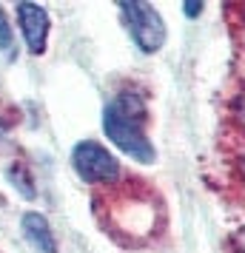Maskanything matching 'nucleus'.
I'll list each match as a JSON object with an SVG mask.
<instances>
[{"label": "nucleus", "instance_id": "nucleus-9", "mask_svg": "<svg viewBox=\"0 0 245 253\" xmlns=\"http://www.w3.org/2000/svg\"><path fill=\"white\" fill-rule=\"evenodd\" d=\"M231 242H234V251H237V253H245V225L237 230V233H234Z\"/></svg>", "mask_w": 245, "mask_h": 253}, {"label": "nucleus", "instance_id": "nucleus-8", "mask_svg": "<svg viewBox=\"0 0 245 253\" xmlns=\"http://www.w3.org/2000/svg\"><path fill=\"white\" fill-rule=\"evenodd\" d=\"M183 12H186L188 20H194V17H197V14L202 12V3H199V0H197V3H194V0H188L186 6H183Z\"/></svg>", "mask_w": 245, "mask_h": 253}, {"label": "nucleus", "instance_id": "nucleus-6", "mask_svg": "<svg viewBox=\"0 0 245 253\" xmlns=\"http://www.w3.org/2000/svg\"><path fill=\"white\" fill-rule=\"evenodd\" d=\"M9 179H12V185L20 188V194H23L26 199L35 196V185L29 182V171H26L23 165H12V168H9Z\"/></svg>", "mask_w": 245, "mask_h": 253}, {"label": "nucleus", "instance_id": "nucleus-3", "mask_svg": "<svg viewBox=\"0 0 245 253\" xmlns=\"http://www.w3.org/2000/svg\"><path fill=\"white\" fill-rule=\"evenodd\" d=\"M71 165L83 182H114L120 179V162L111 151L94 142V139H83L71 151Z\"/></svg>", "mask_w": 245, "mask_h": 253}, {"label": "nucleus", "instance_id": "nucleus-1", "mask_svg": "<svg viewBox=\"0 0 245 253\" xmlns=\"http://www.w3.org/2000/svg\"><path fill=\"white\" fill-rule=\"evenodd\" d=\"M146 103L140 94L123 91L103 108V131L126 157L140 165H151L157 160L154 142L146 134Z\"/></svg>", "mask_w": 245, "mask_h": 253}, {"label": "nucleus", "instance_id": "nucleus-12", "mask_svg": "<svg viewBox=\"0 0 245 253\" xmlns=\"http://www.w3.org/2000/svg\"><path fill=\"white\" fill-rule=\"evenodd\" d=\"M243 179H245V157H243Z\"/></svg>", "mask_w": 245, "mask_h": 253}, {"label": "nucleus", "instance_id": "nucleus-5", "mask_svg": "<svg viewBox=\"0 0 245 253\" xmlns=\"http://www.w3.org/2000/svg\"><path fill=\"white\" fill-rule=\"evenodd\" d=\"M20 228H23V236L29 239V245L40 253H57V239H54V230L49 225V219L43 213H37V211H29L23 213V222H20Z\"/></svg>", "mask_w": 245, "mask_h": 253}, {"label": "nucleus", "instance_id": "nucleus-7", "mask_svg": "<svg viewBox=\"0 0 245 253\" xmlns=\"http://www.w3.org/2000/svg\"><path fill=\"white\" fill-rule=\"evenodd\" d=\"M9 46H12V26H9V17L0 9V51H6Z\"/></svg>", "mask_w": 245, "mask_h": 253}, {"label": "nucleus", "instance_id": "nucleus-2", "mask_svg": "<svg viewBox=\"0 0 245 253\" xmlns=\"http://www.w3.org/2000/svg\"><path fill=\"white\" fill-rule=\"evenodd\" d=\"M120 12H123V23L129 29L134 46L146 51V54H154L165 46V23L160 12L148 6V3H137V0H129V3H120Z\"/></svg>", "mask_w": 245, "mask_h": 253}, {"label": "nucleus", "instance_id": "nucleus-11", "mask_svg": "<svg viewBox=\"0 0 245 253\" xmlns=\"http://www.w3.org/2000/svg\"><path fill=\"white\" fill-rule=\"evenodd\" d=\"M6 137V126H3V123H0V139Z\"/></svg>", "mask_w": 245, "mask_h": 253}, {"label": "nucleus", "instance_id": "nucleus-10", "mask_svg": "<svg viewBox=\"0 0 245 253\" xmlns=\"http://www.w3.org/2000/svg\"><path fill=\"white\" fill-rule=\"evenodd\" d=\"M234 111H237V120H240V126L245 128V91L240 94V100H237V105H234Z\"/></svg>", "mask_w": 245, "mask_h": 253}, {"label": "nucleus", "instance_id": "nucleus-4", "mask_svg": "<svg viewBox=\"0 0 245 253\" xmlns=\"http://www.w3.org/2000/svg\"><path fill=\"white\" fill-rule=\"evenodd\" d=\"M17 23L23 32L26 48L32 54H43L49 40V14L37 3H17Z\"/></svg>", "mask_w": 245, "mask_h": 253}]
</instances>
